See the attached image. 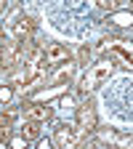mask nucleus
<instances>
[{
    "label": "nucleus",
    "instance_id": "13",
    "mask_svg": "<svg viewBox=\"0 0 133 149\" xmlns=\"http://www.w3.org/2000/svg\"><path fill=\"white\" fill-rule=\"evenodd\" d=\"M99 6H101V8H109V11H115V8L120 6V0H99Z\"/></svg>",
    "mask_w": 133,
    "mask_h": 149
},
{
    "label": "nucleus",
    "instance_id": "3",
    "mask_svg": "<svg viewBox=\"0 0 133 149\" xmlns=\"http://www.w3.org/2000/svg\"><path fill=\"white\" fill-rule=\"evenodd\" d=\"M96 109H93V104H80L77 107V128L85 130V133H91V130H96Z\"/></svg>",
    "mask_w": 133,
    "mask_h": 149
},
{
    "label": "nucleus",
    "instance_id": "15",
    "mask_svg": "<svg viewBox=\"0 0 133 149\" xmlns=\"http://www.w3.org/2000/svg\"><path fill=\"white\" fill-rule=\"evenodd\" d=\"M91 53H93V51H91L88 45H83V48H80V61H88V59H91Z\"/></svg>",
    "mask_w": 133,
    "mask_h": 149
},
{
    "label": "nucleus",
    "instance_id": "18",
    "mask_svg": "<svg viewBox=\"0 0 133 149\" xmlns=\"http://www.w3.org/2000/svg\"><path fill=\"white\" fill-rule=\"evenodd\" d=\"M0 45H3V29H0Z\"/></svg>",
    "mask_w": 133,
    "mask_h": 149
},
{
    "label": "nucleus",
    "instance_id": "7",
    "mask_svg": "<svg viewBox=\"0 0 133 149\" xmlns=\"http://www.w3.org/2000/svg\"><path fill=\"white\" fill-rule=\"evenodd\" d=\"M13 35H16V40H29V35H32V19H27V16L16 19V22H13Z\"/></svg>",
    "mask_w": 133,
    "mask_h": 149
},
{
    "label": "nucleus",
    "instance_id": "8",
    "mask_svg": "<svg viewBox=\"0 0 133 149\" xmlns=\"http://www.w3.org/2000/svg\"><path fill=\"white\" fill-rule=\"evenodd\" d=\"M72 74H75V64L64 61V67H61L59 72L53 74V80H51V85H53V88H59L61 83H69V80H72Z\"/></svg>",
    "mask_w": 133,
    "mask_h": 149
},
{
    "label": "nucleus",
    "instance_id": "11",
    "mask_svg": "<svg viewBox=\"0 0 133 149\" xmlns=\"http://www.w3.org/2000/svg\"><path fill=\"white\" fill-rule=\"evenodd\" d=\"M115 24H120V27H130V24H133V16H130V13H117V16H115Z\"/></svg>",
    "mask_w": 133,
    "mask_h": 149
},
{
    "label": "nucleus",
    "instance_id": "14",
    "mask_svg": "<svg viewBox=\"0 0 133 149\" xmlns=\"http://www.w3.org/2000/svg\"><path fill=\"white\" fill-rule=\"evenodd\" d=\"M8 99H11V88H8V85H0V101L6 104Z\"/></svg>",
    "mask_w": 133,
    "mask_h": 149
},
{
    "label": "nucleus",
    "instance_id": "2",
    "mask_svg": "<svg viewBox=\"0 0 133 149\" xmlns=\"http://www.w3.org/2000/svg\"><path fill=\"white\" fill-rule=\"evenodd\" d=\"M19 59H22V45L19 43H3V48H0V72L16 67Z\"/></svg>",
    "mask_w": 133,
    "mask_h": 149
},
{
    "label": "nucleus",
    "instance_id": "6",
    "mask_svg": "<svg viewBox=\"0 0 133 149\" xmlns=\"http://www.w3.org/2000/svg\"><path fill=\"white\" fill-rule=\"evenodd\" d=\"M51 115H53V109L48 104H24V117L27 120L45 123V120H51Z\"/></svg>",
    "mask_w": 133,
    "mask_h": 149
},
{
    "label": "nucleus",
    "instance_id": "12",
    "mask_svg": "<svg viewBox=\"0 0 133 149\" xmlns=\"http://www.w3.org/2000/svg\"><path fill=\"white\" fill-rule=\"evenodd\" d=\"M117 136H115V130H101V133H99V141L104 144V141H115Z\"/></svg>",
    "mask_w": 133,
    "mask_h": 149
},
{
    "label": "nucleus",
    "instance_id": "17",
    "mask_svg": "<svg viewBox=\"0 0 133 149\" xmlns=\"http://www.w3.org/2000/svg\"><path fill=\"white\" fill-rule=\"evenodd\" d=\"M6 11H8V0H0V19L6 16Z\"/></svg>",
    "mask_w": 133,
    "mask_h": 149
},
{
    "label": "nucleus",
    "instance_id": "9",
    "mask_svg": "<svg viewBox=\"0 0 133 149\" xmlns=\"http://www.w3.org/2000/svg\"><path fill=\"white\" fill-rule=\"evenodd\" d=\"M104 45H107V48H109L112 53H115V56H120V59H123V61H125L128 67H133V53H130V51H125L123 45H115L112 40H104Z\"/></svg>",
    "mask_w": 133,
    "mask_h": 149
},
{
    "label": "nucleus",
    "instance_id": "16",
    "mask_svg": "<svg viewBox=\"0 0 133 149\" xmlns=\"http://www.w3.org/2000/svg\"><path fill=\"white\" fill-rule=\"evenodd\" d=\"M6 139H8V128L6 123H0V144H6Z\"/></svg>",
    "mask_w": 133,
    "mask_h": 149
},
{
    "label": "nucleus",
    "instance_id": "5",
    "mask_svg": "<svg viewBox=\"0 0 133 149\" xmlns=\"http://www.w3.org/2000/svg\"><path fill=\"white\" fill-rule=\"evenodd\" d=\"M64 61H69V48L61 43H51L45 48V64L53 67V64H64Z\"/></svg>",
    "mask_w": 133,
    "mask_h": 149
},
{
    "label": "nucleus",
    "instance_id": "4",
    "mask_svg": "<svg viewBox=\"0 0 133 149\" xmlns=\"http://www.w3.org/2000/svg\"><path fill=\"white\" fill-rule=\"evenodd\" d=\"M56 144L59 146H64V149H69V146H75L80 141V128H72V125H61V128H56Z\"/></svg>",
    "mask_w": 133,
    "mask_h": 149
},
{
    "label": "nucleus",
    "instance_id": "1",
    "mask_svg": "<svg viewBox=\"0 0 133 149\" xmlns=\"http://www.w3.org/2000/svg\"><path fill=\"white\" fill-rule=\"evenodd\" d=\"M112 72H115V64H112V59H101V61H96L85 74H83V80H80V93L85 96V93H91V91H96L99 85H104L109 77H112Z\"/></svg>",
    "mask_w": 133,
    "mask_h": 149
},
{
    "label": "nucleus",
    "instance_id": "10",
    "mask_svg": "<svg viewBox=\"0 0 133 149\" xmlns=\"http://www.w3.org/2000/svg\"><path fill=\"white\" fill-rule=\"evenodd\" d=\"M22 136L24 139H40V123H37V120H27L24 125H22Z\"/></svg>",
    "mask_w": 133,
    "mask_h": 149
}]
</instances>
